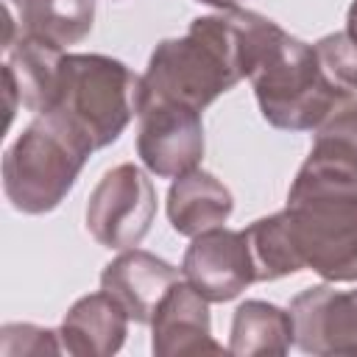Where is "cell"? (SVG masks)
I'll return each mask as SVG.
<instances>
[{"mask_svg":"<svg viewBox=\"0 0 357 357\" xmlns=\"http://www.w3.org/2000/svg\"><path fill=\"white\" fill-rule=\"evenodd\" d=\"M128 312L106 290L81 296L64 315L59 337L73 357H112L128 335Z\"/></svg>","mask_w":357,"mask_h":357,"instance_id":"12","label":"cell"},{"mask_svg":"<svg viewBox=\"0 0 357 357\" xmlns=\"http://www.w3.org/2000/svg\"><path fill=\"white\" fill-rule=\"evenodd\" d=\"M296 346L304 354H357V287L312 284L290 301Z\"/></svg>","mask_w":357,"mask_h":357,"instance_id":"9","label":"cell"},{"mask_svg":"<svg viewBox=\"0 0 357 357\" xmlns=\"http://www.w3.org/2000/svg\"><path fill=\"white\" fill-rule=\"evenodd\" d=\"M137 156L156 178H176L195 170L204 159V120L201 112L176 100H153L139 106Z\"/></svg>","mask_w":357,"mask_h":357,"instance_id":"7","label":"cell"},{"mask_svg":"<svg viewBox=\"0 0 357 357\" xmlns=\"http://www.w3.org/2000/svg\"><path fill=\"white\" fill-rule=\"evenodd\" d=\"M92 145L59 114H36L3 156V192L22 215L53 212L75 187Z\"/></svg>","mask_w":357,"mask_h":357,"instance_id":"3","label":"cell"},{"mask_svg":"<svg viewBox=\"0 0 357 357\" xmlns=\"http://www.w3.org/2000/svg\"><path fill=\"white\" fill-rule=\"evenodd\" d=\"M95 25V0H20V33L59 50L78 45Z\"/></svg>","mask_w":357,"mask_h":357,"instance_id":"16","label":"cell"},{"mask_svg":"<svg viewBox=\"0 0 357 357\" xmlns=\"http://www.w3.org/2000/svg\"><path fill=\"white\" fill-rule=\"evenodd\" d=\"M315 134L335 137V139H340V142H346L349 148L357 151V95H346L326 114V120L315 128Z\"/></svg>","mask_w":357,"mask_h":357,"instance_id":"18","label":"cell"},{"mask_svg":"<svg viewBox=\"0 0 357 357\" xmlns=\"http://www.w3.org/2000/svg\"><path fill=\"white\" fill-rule=\"evenodd\" d=\"M276 33L273 20L245 8L195 17L184 36L162 39L153 47L139 81V106L176 100L204 112L243 78H251Z\"/></svg>","mask_w":357,"mask_h":357,"instance_id":"1","label":"cell"},{"mask_svg":"<svg viewBox=\"0 0 357 357\" xmlns=\"http://www.w3.org/2000/svg\"><path fill=\"white\" fill-rule=\"evenodd\" d=\"M151 351L156 357H192L226 351L212 337L209 301L187 279H178L159 301L151 318Z\"/></svg>","mask_w":357,"mask_h":357,"instance_id":"10","label":"cell"},{"mask_svg":"<svg viewBox=\"0 0 357 357\" xmlns=\"http://www.w3.org/2000/svg\"><path fill=\"white\" fill-rule=\"evenodd\" d=\"M296 346V326L290 310H282L262 298H248L234 310L229 329V354H287Z\"/></svg>","mask_w":357,"mask_h":357,"instance_id":"14","label":"cell"},{"mask_svg":"<svg viewBox=\"0 0 357 357\" xmlns=\"http://www.w3.org/2000/svg\"><path fill=\"white\" fill-rule=\"evenodd\" d=\"M279 218L298 271L357 282V151L315 134Z\"/></svg>","mask_w":357,"mask_h":357,"instance_id":"2","label":"cell"},{"mask_svg":"<svg viewBox=\"0 0 357 357\" xmlns=\"http://www.w3.org/2000/svg\"><path fill=\"white\" fill-rule=\"evenodd\" d=\"M156 218V187L151 176L134 165H114L89 192L84 223L98 245L126 251L137 248Z\"/></svg>","mask_w":357,"mask_h":357,"instance_id":"6","label":"cell"},{"mask_svg":"<svg viewBox=\"0 0 357 357\" xmlns=\"http://www.w3.org/2000/svg\"><path fill=\"white\" fill-rule=\"evenodd\" d=\"M3 95H6V126H11L14 112L22 103V98H20V86H17V78L8 64H3Z\"/></svg>","mask_w":357,"mask_h":357,"instance_id":"19","label":"cell"},{"mask_svg":"<svg viewBox=\"0 0 357 357\" xmlns=\"http://www.w3.org/2000/svg\"><path fill=\"white\" fill-rule=\"evenodd\" d=\"M346 33H349V39L357 45V0H351V6H349V11H346Z\"/></svg>","mask_w":357,"mask_h":357,"instance_id":"20","label":"cell"},{"mask_svg":"<svg viewBox=\"0 0 357 357\" xmlns=\"http://www.w3.org/2000/svg\"><path fill=\"white\" fill-rule=\"evenodd\" d=\"M139 81L128 64L103 53H64L50 114L70 123L92 151L120 139L139 112ZM45 112V114H47Z\"/></svg>","mask_w":357,"mask_h":357,"instance_id":"4","label":"cell"},{"mask_svg":"<svg viewBox=\"0 0 357 357\" xmlns=\"http://www.w3.org/2000/svg\"><path fill=\"white\" fill-rule=\"evenodd\" d=\"M248 81L262 117L282 131H315L349 95L329 81L315 45L290 36L284 28L271 39Z\"/></svg>","mask_w":357,"mask_h":357,"instance_id":"5","label":"cell"},{"mask_svg":"<svg viewBox=\"0 0 357 357\" xmlns=\"http://www.w3.org/2000/svg\"><path fill=\"white\" fill-rule=\"evenodd\" d=\"M61 337L56 329L36 324H6L0 326V354L25 357V354H61Z\"/></svg>","mask_w":357,"mask_h":357,"instance_id":"17","label":"cell"},{"mask_svg":"<svg viewBox=\"0 0 357 357\" xmlns=\"http://www.w3.org/2000/svg\"><path fill=\"white\" fill-rule=\"evenodd\" d=\"M178 279L181 271L167 259L142 248H126L103 268L100 290L117 298L134 324H151L159 301Z\"/></svg>","mask_w":357,"mask_h":357,"instance_id":"11","label":"cell"},{"mask_svg":"<svg viewBox=\"0 0 357 357\" xmlns=\"http://www.w3.org/2000/svg\"><path fill=\"white\" fill-rule=\"evenodd\" d=\"M234 212L231 190L209 170H187L173 178L167 190V220L173 231L195 237L206 229L223 226Z\"/></svg>","mask_w":357,"mask_h":357,"instance_id":"13","label":"cell"},{"mask_svg":"<svg viewBox=\"0 0 357 357\" xmlns=\"http://www.w3.org/2000/svg\"><path fill=\"white\" fill-rule=\"evenodd\" d=\"M198 3L212 6V8H218V11H229V8H237V3H243V0H198Z\"/></svg>","mask_w":357,"mask_h":357,"instance_id":"21","label":"cell"},{"mask_svg":"<svg viewBox=\"0 0 357 357\" xmlns=\"http://www.w3.org/2000/svg\"><path fill=\"white\" fill-rule=\"evenodd\" d=\"M181 276L215 304L237 298L257 282L245 229L215 226L192 237L181 259Z\"/></svg>","mask_w":357,"mask_h":357,"instance_id":"8","label":"cell"},{"mask_svg":"<svg viewBox=\"0 0 357 357\" xmlns=\"http://www.w3.org/2000/svg\"><path fill=\"white\" fill-rule=\"evenodd\" d=\"M64 50L20 33L14 45L6 50V64L11 67L22 106L33 114H45L53 106L56 84H59V64Z\"/></svg>","mask_w":357,"mask_h":357,"instance_id":"15","label":"cell"}]
</instances>
